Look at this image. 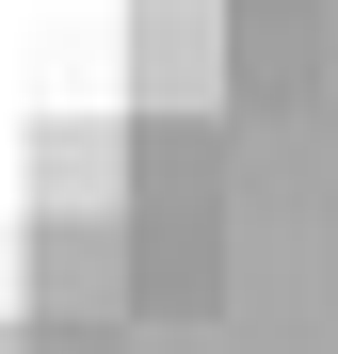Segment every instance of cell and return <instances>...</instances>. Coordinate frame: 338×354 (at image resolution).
Returning a JSON list of instances; mask_svg holds the SVG:
<instances>
[{
    "instance_id": "obj_1",
    "label": "cell",
    "mask_w": 338,
    "mask_h": 354,
    "mask_svg": "<svg viewBox=\"0 0 338 354\" xmlns=\"http://www.w3.org/2000/svg\"><path fill=\"white\" fill-rule=\"evenodd\" d=\"M17 322H129V209H32V306Z\"/></svg>"
},
{
    "instance_id": "obj_2",
    "label": "cell",
    "mask_w": 338,
    "mask_h": 354,
    "mask_svg": "<svg viewBox=\"0 0 338 354\" xmlns=\"http://www.w3.org/2000/svg\"><path fill=\"white\" fill-rule=\"evenodd\" d=\"M129 306H161V322L225 306V209H129Z\"/></svg>"
},
{
    "instance_id": "obj_3",
    "label": "cell",
    "mask_w": 338,
    "mask_h": 354,
    "mask_svg": "<svg viewBox=\"0 0 338 354\" xmlns=\"http://www.w3.org/2000/svg\"><path fill=\"white\" fill-rule=\"evenodd\" d=\"M113 177H129V129H48L32 145V194L48 209H113Z\"/></svg>"
},
{
    "instance_id": "obj_4",
    "label": "cell",
    "mask_w": 338,
    "mask_h": 354,
    "mask_svg": "<svg viewBox=\"0 0 338 354\" xmlns=\"http://www.w3.org/2000/svg\"><path fill=\"white\" fill-rule=\"evenodd\" d=\"M0 354H32V338H17V322H0Z\"/></svg>"
}]
</instances>
